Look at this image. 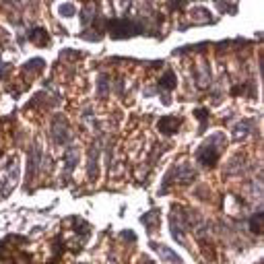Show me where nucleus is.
Here are the masks:
<instances>
[{
    "instance_id": "obj_1",
    "label": "nucleus",
    "mask_w": 264,
    "mask_h": 264,
    "mask_svg": "<svg viewBox=\"0 0 264 264\" xmlns=\"http://www.w3.org/2000/svg\"><path fill=\"white\" fill-rule=\"evenodd\" d=\"M103 25L114 39H128V37H134V35H145L142 23L134 21V19H128V17H114V19H108Z\"/></svg>"
},
{
    "instance_id": "obj_2",
    "label": "nucleus",
    "mask_w": 264,
    "mask_h": 264,
    "mask_svg": "<svg viewBox=\"0 0 264 264\" xmlns=\"http://www.w3.org/2000/svg\"><path fill=\"white\" fill-rule=\"evenodd\" d=\"M223 142H225V136H223V134L210 136V138H208L204 145H200V149L196 151V159H198L202 165H206V167L215 165L217 159H219V155H221Z\"/></svg>"
},
{
    "instance_id": "obj_3",
    "label": "nucleus",
    "mask_w": 264,
    "mask_h": 264,
    "mask_svg": "<svg viewBox=\"0 0 264 264\" xmlns=\"http://www.w3.org/2000/svg\"><path fill=\"white\" fill-rule=\"evenodd\" d=\"M180 126H182V118H178V116H163V118L159 120V124H157L159 132H163L165 136L176 134Z\"/></svg>"
},
{
    "instance_id": "obj_4",
    "label": "nucleus",
    "mask_w": 264,
    "mask_h": 264,
    "mask_svg": "<svg viewBox=\"0 0 264 264\" xmlns=\"http://www.w3.org/2000/svg\"><path fill=\"white\" fill-rule=\"evenodd\" d=\"M27 37H29V41H31V43H35V45H39V47H43V45H47V43H50V35H47V31H45V29H41V27H33V29H29Z\"/></svg>"
},
{
    "instance_id": "obj_5",
    "label": "nucleus",
    "mask_w": 264,
    "mask_h": 264,
    "mask_svg": "<svg viewBox=\"0 0 264 264\" xmlns=\"http://www.w3.org/2000/svg\"><path fill=\"white\" fill-rule=\"evenodd\" d=\"M77 161H79V153H77V149L75 147H68L66 149V153H64V163H66V178L75 172V165H77Z\"/></svg>"
},
{
    "instance_id": "obj_6",
    "label": "nucleus",
    "mask_w": 264,
    "mask_h": 264,
    "mask_svg": "<svg viewBox=\"0 0 264 264\" xmlns=\"http://www.w3.org/2000/svg\"><path fill=\"white\" fill-rule=\"evenodd\" d=\"M43 64H45V62H43L41 58H33V60H29V62L23 66V73H25V75H27V73H31V77H35L37 73H41V70H43Z\"/></svg>"
},
{
    "instance_id": "obj_7",
    "label": "nucleus",
    "mask_w": 264,
    "mask_h": 264,
    "mask_svg": "<svg viewBox=\"0 0 264 264\" xmlns=\"http://www.w3.org/2000/svg\"><path fill=\"white\" fill-rule=\"evenodd\" d=\"M153 248H155L157 252H159V254H161L165 260H170L172 264H182V258H180V256H176V254H174L170 248H165V246H157V244H155Z\"/></svg>"
},
{
    "instance_id": "obj_8",
    "label": "nucleus",
    "mask_w": 264,
    "mask_h": 264,
    "mask_svg": "<svg viewBox=\"0 0 264 264\" xmlns=\"http://www.w3.org/2000/svg\"><path fill=\"white\" fill-rule=\"evenodd\" d=\"M95 17H97V9H95L93 5H87V7L81 11V23H83V27H89L91 19H95Z\"/></svg>"
},
{
    "instance_id": "obj_9",
    "label": "nucleus",
    "mask_w": 264,
    "mask_h": 264,
    "mask_svg": "<svg viewBox=\"0 0 264 264\" xmlns=\"http://www.w3.org/2000/svg\"><path fill=\"white\" fill-rule=\"evenodd\" d=\"M159 87H161V89H165V91H172V89H176V75H174L172 70H167V73L161 77V81H159Z\"/></svg>"
},
{
    "instance_id": "obj_10",
    "label": "nucleus",
    "mask_w": 264,
    "mask_h": 264,
    "mask_svg": "<svg viewBox=\"0 0 264 264\" xmlns=\"http://www.w3.org/2000/svg\"><path fill=\"white\" fill-rule=\"evenodd\" d=\"M194 116L200 120V132H204V128H206V120H208V110H204V108L194 110Z\"/></svg>"
},
{
    "instance_id": "obj_11",
    "label": "nucleus",
    "mask_w": 264,
    "mask_h": 264,
    "mask_svg": "<svg viewBox=\"0 0 264 264\" xmlns=\"http://www.w3.org/2000/svg\"><path fill=\"white\" fill-rule=\"evenodd\" d=\"M167 9H170L172 13L184 11V9H186V0H167Z\"/></svg>"
},
{
    "instance_id": "obj_12",
    "label": "nucleus",
    "mask_w": 264,
    "mask_h": 264,
    "mask_svg": "<svg viewBox=\"0 0 264 264\" xmlns=\"http://www.w3.org/2000/svg\"><path fill=\"white\" fill-rule=\"evenodd\" d=\"M260 223H262V213H256L252 219H250V229L254 233H260Z\"/></svg>"
},
{
    "instance_id": "obj_13",
    "label": "nucleus",
    "mask_w": 264,
    "mask_h": 264,
    "mask_svg": "<svg viewBox=\"0 0 264 264\" xmlns=\"http://www.w3.org/2000/svg\"><path fill=\"white\" fill-rule=\"evenodd\" d=\"M99 95L101 97L108 95V77L105 75H101V79H99Z\"/></svg>"
},
{
    "instance_id": "obj_14",
    "label": "nucleus",
    "mask_w": 264,
    "mask_h": 264,
    "mask_svg": "<svg viewBox=\"0 0 264 264\" xmlns=\"http://www.w3.org/2000/svg\"><path fill=\"white\" fill-rule=\"evenodd\" d=\"M75 13H77L75 5H62V7H60V15H62V17H73Z\"/></svg>"
}]
</instances>
